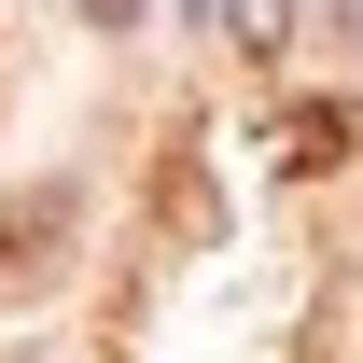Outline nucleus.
<instances>
[{"label": "nucleus", "mask_w": 363, "mask_h": 363, "mask_svg": "<svg viewBox=\"0 0 363 363\" xmlns=\"http://www.w3.org/2000/svg\"><path fill=\"white\" fill-rule=\"evenodd\" d=\"M56 238H70V196H0V266H56Z\"/></svg>", "instance_id": "1"}, {"label": "nucleus", "mask_w": 363, "mask_h": 363, "mask_svg": "<svg viewBox=\"0 0 363 363\" xmlns=\"http://www.w3.org/2000/svg\"><path fill=\"white\" fill-rule=\"evenodd\" d=\"M266 154H279L294 182H308V168H335V154H350V112H335V98H308V112H279V126H266Z\"/></svg>", "instance_id": "2"}, {"label": "nucleus", "mask_w": 363, "mask_h": 363, "mask_svg": "<svg viewBox=\"0 0 363 363\" xmlns=\"http://www.w3.org/2000/svg\"><path fill=\"white\" fill-rule=\"evenodd\" d=\"M279 28H294V0H238V43H252V56H266Z\"/></svg>", "instance_id": "3"}, {"label": "nucleus", "mask_w": 363, "mask_h": 363, "mask_svg": "<svg viewBox=\"0 0 363 363\" xmlns=\"http://www.w3.org/2000/svg\"><path fill=\"white\" fill-rule=\"evenodd\" d=\"M84 14H98V28H140V0H84Z\"/></svg>", "instance_id": "4"}]
</instances>
